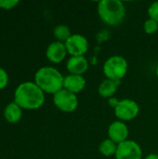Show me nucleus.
Returning a JSON list of instances; mask_svg holds the SVG:
<instances>
[{"label": "nucleus", "mask_w": 158, "mask_h": 159, "mask_svg": "<svg viewBox=\"0 0 158 159\" xmlns=\"http://www.w3.org/2000/svg\"><path fill=\"white\" fill-rule=\"evenodd\" d=\"M14 102L21 109H38L45 102V93L34 82H22L15 89Z\"/></svg>", "instance_id": "nucleus-1"}, {"label": "nucleus", "mask_w": 158, "mask_h": 159, "mask_svg": "<svg viewBox=\"0 0 158 159\" xmlns=\"http://www.w3.org/2000/svg\"><path fill=\"white\" fill-rule=\"evenodd\" d=\"M64 76L59 70L51 66H44L37 70L34 75V83L44 93L55 94L63 89Z\"/></svg>", "instance_id": "nucleus-2"}, {"label": "nucleus", "mask_w": 158, "mask_h": 159, "mask_svg": "<svg viewBox=\"0 0 158 159\" xmlns=\"http://www.w3.org/2000/svg\"><path fill=\"white\" fill-rule=\"evenodd\" d=\"M98 14L104 23L117 26L126 17V7L120 0H102L98 4Z\"/></svg>", "instance_id": "nucleus-3"}, {"label": "nucleus", "mask_w": 158, "mask_h": 159, "mask_svg": "<svg viewBox=\"0 0 158 159\" xmlns=\"http://www.w3.org/2000/svg\"><path fill=\"white\" fill-rule=\"evenodd\" d=\"M128 68L129 64L127 60L122 56L115 55L106 60L102 70L107 79L121 81V79L127 75Z\"/></svg>", "instance_id": "nucleus-4"}, {"label": "nucleus", "mask_w": 158, "mask_h": 159, "mask_svg": "<svg viewBox=\"0 0 158 159\" xmlns=\"http://www.w3.org/2000/svg\"><path fill=\"white\" fill-rule=\"evenodd\" d=\"M53 102L55 106L64 113H73L78 106V99L76 94L62 89L53 95Z\"/></svg>", "instance_id": "nucleus-5"}, {"label": "nucleus", "mask_w": 158, "mask_h": 159, "mask_svg": "<svg viewBox=\"0 0 158 159\" xmlns=\"http://www.w3.org/2000/svg\"><path fill=\"white\" fill-rule=\"evenodd\" d=\"M140 113V107L138 103L129 99H124L119 101L118 104L115 108V116L120 121H130L135 119Z\"/></svg>", "instance_id": "nucleus-6"}, {"label": "nucleus", "mask_w": 158, "mask_h": 159, "mask_svg": "<svg viewBox=\"0 0 158 159\" xmlns=\"http://www.w3.org/2000/svg\"><path fill=\"white\" fill-rule=\"evenodd\" d=\"M115 158L142 159V150L135 141L127 140L126 142L117 145Z\"/></svg>", "instance_id": "nucleus-7"}, {"label": "nucleus", "mask_w": 158, "mask_h": 159, "mask_svg": "<svg viewBox=\"0 0 158 159\" xmlns=\"http://www.w3.org/2000/svg\"><path fill=\"white\" fill-rule=\"evenodd\" d=\"M68 54L71 56H84L88 49V39L79 34H72L64 43Z\"/></svg>", "instance_id": "nucleus-8"}, {"label": "nucleus", "mask_w": 158, "mask_h": 159, "mask_svg": "<svg viewBox=\"0 0 158 159\" xmlns=\"http://www.w3.org/2000/svg\"><path fill=\"white\" fill-rule=\"evenodd\" d=\"M108 135L110 140L116 144H120L128 140L129 128L123 121H115L108 128Z\"/></svg>", "instance_id": "nucleus-9"}, {"label": "nucleus", "mask_w": 158, "mask_h": 159, "mask_svg": "<svg viewBox=\"0 0 158 159\" xmlns=\"http://www.w3.org/2000/svg\"><path fill=\"white\" fill-rule=\"evenodd\" d=\"M68 54L64 43L60 41H54L47 48V58L53 63H60L62 61Z\"/></svg>", "instance_id": "nucleus-10"}, {"label": "nucleus", "mask_w": 158, "mask_h": 159, "mask_svg": "<svg viewBox=\"0 0 158 159\" xmlns=\"http://www.w3.org/2000/svg\"><path fill=\"white\" fill-rule=\"evenodd\" d=\"M66 68L71 75H82L88 68V61L84 56H71L67 61Z\"/></svg>", "instance_id": "nucleus-11"}, {"label": "nucleus", "mask_w": 158, "mask_h": 159, "mask_svg": "<svg viewBox=\"0 0 158 159\" xmlns=\"http://www.w3.org/2000/svg\"><path fill=\"white\" fill-rule=\"evenodd\" d=\"M86 84L87 82L83 75L70 74L67 76H64L63 89L69 90L70 92L77 94L86 88Z\"/></svg>", "instance_id": "nucleus-12"}, {"label": "nucleus", "mask_w": 158, "mask_h": 159, "mask_svg": "<svg viewBox=\"0 0 158 159\" xmlns=\"http://www.w3.org/2000/svg\"><path fill=\"white\" fill-rule=\"evenodd\" d=\"M119 85H120V81H115V80L106 78L99 86V89H98L99 94L102 98L110 99L115 95Z\"/></svg>", "instance_id": "nucleus-13"}, {"label": "nucleus", "mask_w": 158, "mask_h": 159, "mask_svg": "<svg viewBox=\"0 0 158 159\" xmlns=\"http://www.w3.org/2000/svg\"><path fill=\"white\" fill-rule=\"evenodd\" d=\"M22 116L21 108L15 102H9L4 109V116L9 123H17L20 120Z\"/></svg>", "instance_id": "nucleus-14"}, {"label": "nucleus", "mask_w": 158, "mask_h": 159, "mask_svg": "<svg viewBox=\"0 0 158 159\" xmlns=\"http://www.w3.org/2000/svg\"><path fill=\"white\" fill-rule=\"evenodd\" d=\"M117 145L115 143H114L112 140L110 139H105L103 140L100 145H99V151L100 153L104 156V157H112V156H115L116 150H117Z\"/></svg>", "instance_id": "nucleus-15"}, {"label": "nucleus", "mask_w": 158, "mask_h": 159, "mask_svg": "<svg viewBox=\"0 0 158 159\" xmlns=\"http://www.w3.org/2000/svg\"><path fill=\"white\" fill-rule=\"evenodd\" d=\"M53 34H54V36L56 37L57 41H60L62 43H65L68 40V38L72 35L70 28L64 24L57 25L53 30Z\"/></svg>", "instance_id": "nucleus-16"}, {"label": "nucleus", "mask_w": 158, "mask_h": 159, "mask_svg": "<svg viewBox=\"0 0 158 159\" xmlns=\"http://www.w3.org/2000/svg\"><path fill=\"white\" fill-rule=\"evenodd\" d=\"M158 30V22L156 21L153 19H148L145 20L144 22V31L145 33L149 34H153L155 33H156Z\"/></svg>", "instance_id": "nucleus-17"}, {"label": "nucleus", "mask_w": 158, "mask_h": 159, "mask_svg": "<svg viewBox=\"0 0 158 159\" xmlns=\"http://www.w3.org/2000/svg\"><path fill=\"white\" fill-rule=\"evenodd\" d=\"M148 15L150 19L155 20L158 22V1L154 2L148 8Z\"/></svg>", "instance_id": "nucleus-18"}, {"label": "nucleus", "mask_w": 158, "mask_h": 159, "mask_svg": "<svg viewBox=\"0 0 158 159\" xmlns=\"http://www.w3.org/2000/svg\"><path fill=\"white\" fill-rule=\"evenodd\" d=\"M18 4H19L18 0H0V7L4 9L13 8Z\"/></svg>", "instance_id": "nucleus-19"}, {"label": "nucleus", "mask_w": 158, "mask_h": 159, "mask_svg": "<svg viewBox=\"0 0 158 159\" xmlns=\"http://www.w3.org/2000/svg\"><path fill=\"white\" fill-rule=\"evenodd\" d=\"M8 82V75L5 69L0 67V89H4Z\"/></svg>", "instance_id": "nucleus-20"}, {"label": "nucleus", "mask_w": 158, "mask_h": 159, "mask_svg": "<svg viewBox=\"0 0 158 159\" xmlns=\"http://www.w3.org/2000/svg\"><path fill=\"white\" fill-rule=\"evenodd\" d=\"M118 102H119V100H118V99H116V98H115V97H112V98H110V99H109V104H110V106H111V107L115 108V107H116V105L118 104Z\"/></svg>", "instance_id": "nucleus-21"}, {"label": "nucleus", "mask_w": 158, "mask_h": 159, "mask_svg": "<svg viewBox=\"0 0 158 159\" xmlns=\"http://www.w3.org/2000/svg\"><path fill=\"white\" fill-rule=\"evenodd\" d=\"M144 159H158V155L157 154H150Z\"/></svg>", "instance_id": "nucleus-22"}, {"label": "nucleus", "mask_w": 158, "mask_h": 159, "mask_svg": "<svg viewBox=\"0 0 158 159\" xmlns=\"http://www.w3.org/2000/svg\"><path fill=\"white\" fill-rule=\"evenodd\" d=\"M156 75H157V77H158V64H157V67H156Z\"/></svg>", "instance_id": "nucleus-23"}]
</instances>
